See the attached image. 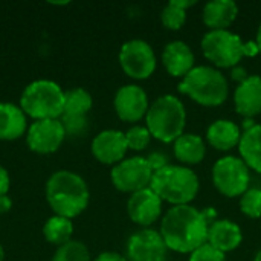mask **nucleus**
Masks as SVG:
<instances>
[{
	"mask_svg": "<svg viewBox=\"0 0 261 261\" xmlns=\"http://www.w3.org/2000/svg\"><path fill=\"white\" fill-rule=\"evenodd\" d=\"M208 219L191 205L170 208L161 222V236L168 249L191 254L208 242Z\"/></svg>",
	"mask_w": 261,
	"mask_h": 261,
	"instance_id": "1",
	"label": "nucleus"
},
{
	"mask_svg": "<svg viewBox=\"0 0 261 261\" xmlns=\"http://www.w3.org/2000/svg\"><path fill=\"white\" fill-rule=\"evenodd\" d=\"M44 194L54 214L70 220L84 213L90 200V191L86 180L69 170L52 173L46 182Z\"/></svg>",
	"mask_w": 261,
	"mask_h": 261,
	"instance_id": "2",
	"label": "nucleus"
},
{
	"mask_svg": "<svg viewBox=\"0 0 261 261\" xmlns=\"http://www.w3.org/2000/svg\"><path fill=\"white\" fill-rule=\"evenodd\" d=\"M187 124V110L184 102L174 95L156 98L145 115V127L151 138L170 144L184 135Z\"/></svg>",
	"mask_w": 261,
	"mask_h": 261,
	"instance_id": "3",
	"label": "nucleus"
},
{
	"mask_svg": "<svg viewBox=\"0 0 261 261\" xmlns=\"http://www.w3.org/2000/svg\"><path fill=\"white\" fill-rule=\"evenodd\" d=\"M177 90L203 107L222 106L229 93L228 80L213 66H196L185 75Z\"/></svg>",
	"mask_w": 261,
	"mask_h": 261,
	"instance_id": "4",
	"label": "nucleus"
},
{
	"mask_svg": "<svg viewBox=\"0 0 261 261\" xmlns=\"http://www.w3.org/2000/svg\"><path fill=\"white\" fill-rule=\"evenodd\" d=\"M150 188L162 202L179 206L190 205V202L196 199L200 184L197 174L191 168L168 164L162 170L154 171Z\"/></svg>",
	"mask_w": 261,
	"mask_h": 261,
	"instance_id": "5",
	"label": "nucleus"
},
{
	"mask_svg": "<svg viewBox=\"0 0 261 261\" xmlns=\"http://www.w3.org/2000/svg\"><path fill=\"white\" fill-rule=\"evenodd\" d=\"M20 107L34 121L60 119L64 107V90L52 80H35L21 92Z\"/></svg>",
	"mask_w": 261,
	"mask_h": 261,
	"instance_id": "6",
	"label": "nucleus"
},
{
	"mask_svg": "<svg viewBox=\"0 0 261 261\" xmlns=\"http://www.w3.org/2000/svg\"><path fill=\"white\" fill-rule=\"evenodd\" d=\"M202 52L206 60L220 69L237 67L243 57H246V44L239 34L228 29L210 31L200 41Z\"/></svg>",
	"mask_w": 261,
	"mask_h": 261,
	"instance_id": "7",
	"label": "nucleus"
},
{
	"mask_svg": "<svg viewBox=\"0 0 261 261\" xmlns=\"http://www.w3.org/2000/svg\"><path fill=\"white\" fill-rule=\"evenodd\" d=\"M251 174L242 158L225 156L213 167V184L216 190L229 197H242L249 190Z\"/></svg>",
	"mask_w": 261,
	"mask_h": 261,
	"instance_id": "8",
	"label": "nucleus"
},
{
	"mask_svg": "<svg viewBox=\"0 0 261 261\" xmlns=\"http://www.w3.org/2000/svg\"><path fill=\"white\" fill-rule=\"evenodd\" d=\"M153 174L145 158L133 156L116 164L110 171V179L118 191L135 194L151 185Z\"/></svg>",
	"mask_w": 261,
	"mask_h": 261,
	"instance_id": "9",
	"label": "nucleus"
},
{
	"mask_svg": "<svg viewBox=\"0 0 261 261\" xmlns=\"http://www.w3.org/2000/svg\"><path fill=\"white\" fill-rule=\"evenodd\" d=\"M119 64L124 73L133 80H147L156 70L153 47L144 40H128L121 46Z\"/></svg>",
	"mask_w": 261,
	"mask_h": 261,
	"instance_id": "10",
	"label": "nucleus"
},
{
	"mask_svg": "<svg viewBox=\"0 0 261 261\" xmlns=\"http://www.w3.org/2000/svg\"><path fill=\"white\" fill-rule=\"evenodd\" d=\"M66 139V132L60 119L34 121L26 132V144L37 154L55 153Z\"/></svg>",
	"mask_w": 261,
	"mask_h": 261,
	"instance_id": "11",
	"label": "nucleus"
},
{
	"mask_svg": "<svg viewBox=\"0 0 261 261\" xmlns=\"http://www.w3.org/2000/svg\"><path fill=\"white\" fill-rule=\"evenodd\" d=\"M125 251L128 261H165L168 248L161 232L144 228L128 239Z\"/></svg>",
	"mask_w": 261,
	"mask_h": 261,
	"instance_id": "12",
	"label": "nucleus"
},
{
	"mask_svg": "<svg viewBox=\"0 0 261 261\" xmlns=\"http://www.w3.org/2000/svg\"><path fill=\"white\" fill-rule=\"evenodd\" d=\"M115 112L124 122H138L145 118L150 102L147 92L138 84H127L118 89L113 99Z\"/></svg>",
	"mask_w": 261,
	"mask_h": 261,
	"instance_id": "13",
	"label": "nucleus"
},
{
	"mask_svg": "<svg viewBox=\"0 0 261 261\" xmlns=\"http://www.w3.org/2000/svg\"><path fill=\"white\" fill-rule=\"evenodd\" d=\"M90 150L98 162L115 167L116 164L125 159L128 150L125 133L115 128L102 130L93 138Z\"/></svg>",
	"mask_w": 261,
	"mask_h": 261,
	"instance_id": "14",
	"label": "nucleus"
},
{
	"mask_svg": "<svg viewBox=\"0 0 261 261\" xmlns=\"http://www.w3.org/2000/svg\"><path fill=\"white\" fill-rule=\"evenodd\" d=\"M127 214L130 220L142 228L151 226L162 216V200L148 187L132 194L127 200Z\"/></svg>",
	"mask_w": 261,
	"mask_h": 261,
	"instance_id": "15",
	"label": "nucleus"
},
{
	"mask_svg": "<svg viewBox=\"0 0 261 261\" xmlns=\"http://www.w3.org/2000/svg\"><path fill=\"white\" fill-rule=\"evenodd\" d=\"M194 61L196 58H194L191 47L182 40L170 41L162 50L164 67L171 76L184 78L196 67Z\"/></svg>",
	"mask_w": 261,
	"mask_h": 261,
	"instance_id": "16",
	"label": "nucleus"
},
{
	"mask_svg": "<svg viewBox=\"0 0 261 261\" xmlns=\"http://www.w3.org/2000/svg\"><path fill=\"white\" fill-rule=\"evenodd\" d=\"M234 106L239 115L252 119L261 113V76L249 75L234 93Z\"/></svg>",
	"mask_w": 261,
	"mask_h": 261,
	"instance_id": "17",
	"label": "nucleus"
},
{
	"mask_svg": "<svg viewBox=\"0 0 261 261\" xmlns=\"http://www.w3.org/2000/svg\"><path fill=\"white\" fill-rule=\"evenodd\" d=\"M243 242L242 229L237 223L223 219L214 220L208 228V242L211 246L219 249L220 252L226 254L237 249Z\"/></svg>",
	"mask_w": 261,
	"mask_h": 261,
	"instance_id": "18",
	"label": "nucleus"
},
{
	"mask_svg": "<svg viewBox=\"0 0 261 261\" xmlns=\"http://www.w3.org/2000/svg\"><path fill=\"white\" fill-rule=\"evenodd\" d=\"M239 15V6L234 0H213L203 6L202 20L211 31L228 29Z\"/></svg>",
	"mask_w": 261,
	"mask_h": 261,
	"instance_id": "19",
	"label": "nucleus"
},
{
	"mask_svg": "<svg viewBox=\"0 0 261 261\" xmlns=\"http://www.w3.org/2000/svg\"><path fill=\"white\" fill-rule=\"evenodd\" d=\"M28 116L20 106L0 102V141H15L28 132Z\"/></svg>",
	"mask_w": 261,
	"mask_h": 261,
	"instance_id": "20",
	"label": "nucleus"
},
{
	"mask_svg": "<svg viewBox=\"0 0 261 261\" xmlns=\"http://www.w3.org/2000/svg\"><path fill=\"white\" fill-rule=\"evenodd\" d=\"M206 139L219 151H229L239 147L242 139L240 127L229 119H217L206 130Z\"/></svg>",
	"mask_w": 261,
	"mask_h": 261,
	"instance_id": "21",
	"label": "nucleus"
},
{
	"mask_svg": "<svg viewBox=\"0 0 261 261\" xmlns=\"http://www.w3.org/2000/svg\"><path fill=\"white\" fill-rule=\"evenodd\" d=\"M174 156L185 165L200 164L206 154L205 141L194 133H184L174 142Z\"/></svg>",
	"mask_w": 261,
	"mask_h": 261,
	"instance_id": "22",
	"label": "nucleus"
},
{
	"mask_svg": "<svg viewBox=\"0 0 261 261\" xmlns=\"http://www.w3.org/2000/svg\"><path fill=\"white\" fill-rule=\"evenodd\" d=\"M239 151L248 168L261 174V124H255L242 133Z\"/></svg>",
	"mask_w": 261,
	"mask_h": 261,
	"instance_id": "23",
	"label": "nucleus"
},
{
	"mask_svg": "<svg viewBox=\"0 0 261 261\" xmlns=\"http://www.w3.org/2000/svg\"><path fill=\"white\" fill-rule=\"evenodd\" d=\"M72 236H73V223L70 219L54 214L43 225L44 240L50 245H55L57 248L70 242Z\"/></svg>",
	"mask_w": 261,
	"mask_h": 261,
	"instance_id": "24",
	"label": "nucleus"
},
{
	"mask_svg": "<svg viewBox=\"0 0 261 261\" xmlns=\"http://www.w3.org/2000/svg\"><path fill=\"white\" fill-rule=\"evenodd\" d=\"M92 107H93V98L86 89L73 87V89L64 90L63 115L87 116Z\"/></svg>",
	"mask_w": 261,
	"mask_h": 261,
	"instance_id": "25",
	"label": "nucleus"
},
{
	"mask_svg": "<svg viewBox=\"0 0 261 261\" xmlns=\"http://www.w3.org/2000/svg\"><path fill=\"white\" fill-rule=\"evenodd\" d=\"M193 5H196V0H171L161 12L164 28L179 31L187 21V9Z\"/></svg>",
	"mask_w": 261,
	"mask_h": 261,
	"instance_id": "26",
	"label": "nucleus"
},
{
	"mask_svg": "<svg viewBox=\"0 0 261 261\" xmlns=\"http://www.w3.org/2000/svg\"><path fill=\"white\" fill-rule=\"evenodd\" d=\"M52 261H90V252L83 242L70 240L57 248Z\"/></svg>",
	"mask_w": 261,
	"mask_h": 261,
	"instance_id": "27",
	"label": "nucleus"
},
{
	"mask_svg": "<svg viewBox=\"0 0 261 261\" xmlns=\"http://www.w3.org/2000/svg\"><path fill=\"white\" fill-rule=\"evenodd\" d=\"M240 211L249 219H260L261 217V190L260 188H249L240 197Z\"/></svg>",
	"mask_w": 261,
	"mask_h": 261,
	"instance_id": "28",
	"label": "nucleus"
},
{
	"mask_svg": "<svg viewBox=\"0 0 261 261\" xmlns=\"http://www.w3.org/2000/svg\"><path fill=\"white\" fill-rule=\"evenodd\" d=\"M125 139L130 150L142 151L148 147L151 141V133L145 125H133L125 132Z\"/></svg>",
	"mask_w": 261,
	"mask_h": 261,
	"instance_id": "29",
	"label": "nucleus"
},
{
	"mask_svg": "<svg viewBox=\"0 0 261 261\" xmlns=\"http://www.w3.org/2000/svg\"><path fill=\"white\" fill-rule=\"evenodd\" d=\"M66 136H81L89 128V118L87 116H75V115H61L60 118Z\"/></svg>",
	"mask_w": 261,
	"mask_h": 261,
	"instance_id": "30",
	"label": "nucleus"
},
{
	"mask_svg": "<svg viewBox=\"0 0 261 261\" xmlns=\"http://www.w3.org/2000/svg\"><path fill=\"white\" fill-rule=\"evenodd\" d=\"M190 261H226V258L223 252H220L210 243H205L190 254Z\"/></svg>",
	"mask_w": 261,
	"mask_h": 261,
	"instance_id": "31",
	"label": "nucleus"
},
{
	"mask_svg": "<svg viewBox=\"0 0 261 261\" xmlns=\"http://www.w3.org/2000/svg\"><path fill=\"white\" fill-rule=\"evenodd\" d=\"M145 159H147V162H148V165H150V168H151L153 171H159V170H162L164 167L168 165L167 156L162 154V153H158V151L150 153Z\"/></svg>",
	"mask_w": 261,
	"mask_h": 261,
	"instance_id": "32",
	"label": "nucleus"
},
{
	"mask_svg": "<svg viewBox=\"0 0 261 261\" xmlns=\"http://www.w3.org/2000/svg\"><path fill=\"white\" fill-rule=\"evenodd\" d=\"M9 188H11V177H9V173H8V170H6L3 165H0V197L8 196Z\"/></svg>",
	"mask_w": 261,
	"mask_h": 261,
	"instance_id": "33",
	"label": "nucleus"
},
{
	"mask_svg": "<svg viewBox=\"0 0 261 261\" xmlns=\"http://www.w3.org/2000/svg\"><path fill=\"white\" fill-rule=\"evenodd\" d=\"M93 261H128L127 257L118 254V252H112V251H107V252H101L96 258Z\"/></svg>",
	"mask_w": 261,
	"mask_h": 261,
	"instance_id": "34",
	"label": "nucleus"
},
{
	"mask_svg": "<svg viewBox=\"0 0 261 261\" xmlns=\"http://www.w3.org/2000/svg\"><path fill=\"white\" fill-rule=\"evenodd\" d=\"M231 76H232V80H234V81H237V83L240 84V83H243L249 75L246 73V70H245L242 66H237V67H234V69H232Z\"/></svg>",
	"mask_w": 261,
	"mask_h": 261,
	"instance_id": "35",
	"label": "nucleus"
},
{
	"mask_svg": "<svg viewBox=\"0 0 261 261\" xmlns=\"http://www.w3.org/2000/svg\"><path fill=\"white\" fill-rule=\"evenodd\" d=\"M12 208V200L9 199V196H3L0 197V214L8 213Z\"/></svg>",
	"mask_w": 261,
	"mask_h": 261,
	"instance_id": "36",
	"label": "nucleus"
},
{
	"mask_svg": "<svg viewBox=\"0 0 261 261\" xmlns=\"http://www.w3.org/2000/svg\"><path fill=\"white\" fill-rule=\"evenodd\" d=\"M245 44H246V57H255L257 54H260V49L255 41H248Z\"/></svg>",
	"mask_w": 261,
	"mask_h": 261,
	"instance_id": "37",
	"label": "nucleus"
},
{
	"mask_svg": "<svg viewBox=\"0 0 261 261\" xmlns=\"http://www.w3.org/2000/svg\"><path fill=\"white\" fill-rule=\"evenodd\" d=\"M255 43H257V46H258V49H260V54H261V23H260V26H258V29H257V38H255Z\"/></svg>",
	"mask_w": 261,
	"mask_h": 261,
	"instance_id": "38",
	"label": "nucleus"
},
{
	"mask_svg": "<svg viewBox=\"0 0 261 261\" xmlns=\"http://www.w3.org/2000/svg\"><path fill=\"white\" fill-rule=\"evenodd\" d=\"M0 261H5V249H3L2 243H0Z\"/></svg>",
	"mask_w": 261,
	"mask_h": 261,
	"instance_id": "39",
	"label": "nucleus"
},
{
	"mask_svg": "<svg viewBox=\"0 0 261 261\" xmlns=\"http://www.w3.org/2000/svg\"><path fill=\"white\" fill-rule=\"evenodd\" d=\"M254 261H261V249L257 252V255H255V258H254Z\"/></svg>",
	"mask_w": 261,
	"mask_h": 261,
	"instance_id": "40",
	"label": "nucleus"
}]
</instances>
